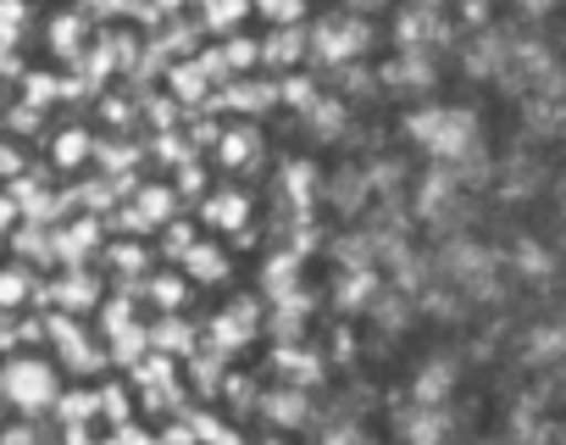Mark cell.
<instances>
[{
  "instance_id": "8fae6325",
  "label": "cell",
  "mask_w": 566,
  "mask_h": 445,
  "mask_svg": "<svg viewBox=\"0 0 566 445\" xmlns=\"http://www.w3.org/2000/svg\"><path fill=\"white\" fill-rule=\"evenodd\" d=\"M150 296H156L161 307H184V296H189V279H184V273H156V279H150Z\"/></svg>"
},
{
  "instance_id": "52a82bcc",
  "label": "cell",
  "mask_w": 566,
  "mask_h": 445,
  "mask_svg": "<svg viewBox=\"0 0 566 445\" xmlns=\"http://www.w3.org/2000/svg\"><path fill=\"white\" fill-rule=\"evenodd\" d=\"M45 40H51V51H56V56H78V51H84V40H90V23H84L78 12H51Z\"/></svg>"
},
{
  "instance_id": "30bf717a",
  "label": "cell",
  "mask_w": 566,
  "mask_h": 445,
  "mask_svg": "<svg viewBox=\"0 0 566 445\" xmlns=\"http://www.w3.org/2000/svg\"><path fill=\"white\" fill-rule=\"evenodd\" d=\"M0 445H45L40 417H7L0 423Z\"/></svg>"
},
{
  "instance_id": "9c48e42d",
  "label": "cell",
  "mask_w": 566,
  "mask_h": 445,
  "mask_svg": "<svg viewBox=\"0 0 566 445\" xmlns=\"http://www.w3.org/2000/svg\"><path fill=\"white\" fill-rule=\"evenodd\" d=\"M255 12L272 18L277 29H295V23L306 18V0H255Z\"/></svg>"
},
{
  "instance_id": "ac0fdd59",
  "label": "cell",
  "mask_w": 566,
  "mask_h": 445,
  "mask_svg": "<svg viewBox=\"0 0 566 445\" xmlns=\"http://www.w3.org/2000/svg\"><path fill=\"white\" fill-rule=\"evenodd\" d=\"M0 362H7V351H0Z\"/></svg>"
},
{
  "instance_id": "2e32d148",
  "label": "cell",
  "mask_w": 566,
  "mask_h": 445,
  "mask_svg": "<svg viewBox=\"0 0 566 445\" xmlns=\"http://www.w3.org/2000/svg\"><path fill=\"white\" fill-rule=\"evenodd\" d=\"M23 23H29V0H0V29L12 34V29H23Z\"/></svg>"
},
{
  "instance_id": "9a60e30c",
  "label": "cell",
  "mask_w": 566,
  "mask_h": 445,
  "mask_svg": "<svg viewBox=\"0 0 566 445\" xmlns=\"http://www.w3.org/2000/svg\"><path fill=\"white\" fill-rule=\"evenodd\" d=\"M217 151H222V162H228V167H239V162L250 156V128H228Z\"/></svg>"
},
{
  "instance_id": "e0dca14e",
  "label": "cell",
  "mask_w": 566,
  "mask_h": 445,
  "mask_svg": "<svg viewBox=\"0 0 566 445\" xmlns=\"http://www.w3.org/2000/svg\"><path fill=\"white\" fill-rule=\"evenodd\" d=\"M244 18V0H211V23H233Z\"/></svg>"
},
{
  "instance_id": "4fadbf2b",
  "label": "cell",
  "mask_w": 566,
  "mask_h": 445,
  "mask_svg": "<svg viewBox=\"0 0 566 445\" xmlns=\"http://www.w3.org/2000/svg\"><path fill=\"white\" fill-rule=\"evenodd\" d=\"M222 62H228V68H255V62H261V45L244 40V34H233V40L222 45Z\"/></svg>"
},
{
  "instance_id": "8992f818",
  "label": "cell",
  "mask_w": 566,
  "mask_h": 445,
  "mask_svg": "<svg viewBox=\"0 0 566 445\" xmlns=\"http://www.w3.org/2000/svg\"><path fill=\"white\" fill-rule=\"evenodd\" d=\"M206 222H211V229H222V235H239L244 222H250V195H239V189H217V195L206 200Z\"/></svg>"
},
{
  "instance_id": "d6986e66",
  "label": "cell",
  "mask_w": 566,
  "mask_h": 445,
  "mask_svg": "<svg viewBox=\"0 0 566 445\" xmlns=\"http://www.w3.org/2000/svg\"><path fill=\"white\" fill-rule=\"evenodd\" d=\"M0 423H7V417H0Z\"/></svg>"
},
{
  "instance_id": "3957f363",
  "label": "cell",
  "mask_w": 566,
  "mask_h": 445,
  "mask_svg": "<svg viewBox=\"0 0 566 445\" xmlns=\"http://www.w3.org/2000/svg\"><path fill=\"white\" fill-rule=\"evenodd\" d=\"M45 279L29 257H0V318H23L29 307H40Z\"/></svg>"
},
{
  "instance_id": "7a4b0ae2",
  "label": "cell",
  "mask_w": 566,
  "mask_h": 445,
  "mask_svg": "<svg viewBox=\"0 0 566 445\" xmlns=\"http://www.w3.org/2000/svg\"><path fill=\"white\" fill-rule=\"evenodd\" d=\"M95 128L90 123H56L51 134H45V162H51V173H62V178H73V173H84L90 162H95Z\"/></svg>"
},
{
  "instance_id": "6da1fadb",
  "label": "cell",
  "mask_w": 566,
  "mask_h": 445,
  "mask_svg": "<svg viewBox=\"0 0 566 445\" xmlns=\"http://www.w3.org/2000/svg\"><path fill=\"white\" fill-rule=\"evenodd\" d=\"M67 368L51 345H12L0 362V406L7 417H51L62 412Z\"/></svg>"
},
{
  "instance_id": "ba28073f",
  "label": "cell",
  "mask_w": 566,
  "mask_h": 445,
  "mask_svg": "<svg viewBox=\"0 0 566 445\" xmlns=\"http://www.w3.org/2000/svg\"><path fill=\"white\" fill-rule=\"evenodd\" d=\"M106 262H112L117 273H145V268H150V251H145L139 240H112V246H106Z\"/></svg>"
},
{
  "instance_id": "5b68a950",
  "label": "cell",
  "mask_w": 566,
  "mask_h": 445,
  "mask_svg": "<svg viewBox=\"0 0 566 445\" xmlns=\"http://www.w3.org/2000/svg\"><path fill=\"white\" fill-rule=\"evenodd\" d=\"M184 279H195V284H222V279H228V251L211 246V240H195V246L184 251Z\"/></svg>"
},
{
  "instance_id": "7c38bea8",
  "label": "cell",
  "mask_w": 566,
  "mask_h": 445,
  "mask_svg": "<svg viewBox=\"0 0 566 445\" xmlns=\"http://www.w3.org/2000/svg\"><path fill=\"white\" fill-rule=\"evenodd\" d=\"M295 45H301V40H295V29H277V34H272V45H261V62H277V68H283V62H295V56H301Z\"/></svg>"
},
{
  "instance_id": "5bb4252c",
  "label": "cell",
  "mask_w": 566,
  "mask_h": 445,
  "mask_svg": "<svg viewBox=\"0 0 566 445\" xmlns=\"http://www.w3.org/2000/svg\"><path fill=\"white\" fill-rule=\"evenodd\" d=\"M18 222H23V200H18V189L0 184V240H7V235L18 229Z\"/></svg>"
},
{
  "instance_id": "277c9868",
  "label": "cell",
  "mask_w": 566,
  "mask_h": 445,
  "mask_svg": "<svg viewBox=\"0 0 566 445\" xmlns=\"http://www.w3.org/2000/svg\"><path fill=\"white\" fill-rule=\"evenodd\" d=\"M167 217H172V189H167V184L134 189V200H128V229H161Z\"/></svg>"
}]
</instances>
